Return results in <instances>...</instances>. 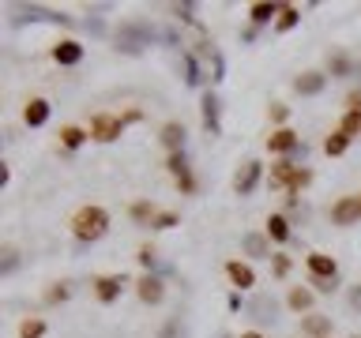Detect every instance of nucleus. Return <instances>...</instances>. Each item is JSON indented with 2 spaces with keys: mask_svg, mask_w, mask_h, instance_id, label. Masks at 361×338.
Listing matches in <instances>:
<instances>
[{
  "mask_svg": "<svg viewBox=\"0 0 361 338\" xmlns=\"http://www.w3.org/2000/svg\"><path fill=\"white\" fill-rule=\"evenodd\" d=\"M282 4H275V0H259V4H248V23L252 27H267V23L279 19Z\"/></svg>",
  "mask_w": 361,
  "mask_h": 338,
  "instance_id": "obj_20",
  "label": "nucleus"
},
{
  "mask_svg": "<svg viewBox=\"0 0 361 338\" xmlns=\"http://www.w3.org/2000/svg\"><path fill=\"white\" fill-rule=\"evenodd\" d=\"M331 222L335 225H357L361 222V196H338L331 203Z\"/></svg>",
  "mask_w": 361,
  "mask_h": 338,
  "instance_id": "obj_9",
  "label": "nucleus"
},
{
  "mask_svg": "<svg viewBox=\"0 0 361 338\" xmlns=\"http://www.w3.org/2000/svg\"><path fill=\"white\" fill-rule=\"evenodd\" d=\"M68 230H72V237H75V244H79V248L94 244V241H102V237L109 233V211H106V207H98V203H83V207L72 214Z\"/></svg>",
  "mask_w": 361,
  "mask_h": 338,
  "instance_id": "obj_1",
  "label": "nucleus"
},
{
  "mask_svg": "<svg viewBox=\"0 0 361 338\" xmlns=\"http://www.w3.org/2000/svg\"><path fill=\"white\" fill-rule=\"evenodd\" d=\"M293 173H298V165H293L290 158H279V162L271 165V177H267V184L275 188V192H290V184H293Z\"/></svg>",
  "mask_w": 361,
  "mask_h": 338,
  "instance_id": "obj_18",
  "label": "nucleus"
},
{
  "mask_svg": "<svg viewBox=\"0 0 361 338\" xmlns=\"http://www.w3.org/2000/svg\"><path fill=\"white\" fill-rule=\"evenodd\" d=\"M169 11H173L180 23H196V15H192V11H196V4H173Z\"/></svg>",
  "mask_w": 361,
  "mask_h": 338,
  "instance_id": "obj_41",
  "label": "nucleus"
},
{
  "mask_svg": "<svg viewBox=\"0 0 361 338\" xmlns=\"http://www.w3.org/2000/svg\"><path fill=\"white\" fill-rule=\"evenodd\" d=\"M128 218L135 222V225H154V218H158V207L151 199H135L132 207H128Z\"/></svg>",
  "mask_w": 361,
  "mask_h": 338,
  "instance_id": "obj_25",
  "label": "nucleus"
},
{
  "mask_svg": "<svg viewBox=\"0 0 361 338\" xmlns=\"http://www.w3.org/2000/svg\"><path fill=\"white\" fill-rule=\"evenodd\" d=\"M267 237H271V241H279V244L290 241L293 230H290V218H286V214H267Z\"/></svg>",
  "mask_w": 361,
  "mask_h": 338,
  "instance_id": "obj_26",
  "label": "nucleus"
},
{
  "mask_svg": "<svg viewBox=\"0 0 361 338\" xmlns=\"http://www.w3.org/2000/svg\"><path fill=\"white\" fill-rule=\"evenodd\" d=\"M324 87H327V72H320V68H309V72H301L298 79H293V90H298L301 98L324 94Z\"/></svg>",
  "mask_w": 361,
  "mask_h": 338,
  "instance_id": "obj_14",
  "label": "nucleus"
},
{
  "mask_svg": "<svg viewBox=\"0 0 361 338\" xmlns=\"http://www.w3.org/2000/svg\"><path fill=\"white\" fill-rule=\"evenodd\" d=\"M309 184H312V169L298 165V173H293V184H290L286 196H301V188H309Z\"/></svg>",
  "mask_w": 361,
  "mask_h": 338,
  "instance_id": "obj_36",
  "label": "nucleus"
},
{
  "mask_svg": "<svg viewBox=\"0 0 361 338\" xmlns=\"http://www.w3.org/2000/svg\"><path fill=\"white\" fill-rule=\"evenodd\" d=\"M56 135H61V146H64V151H79V146L90 139V132L79 128V124H61V132H56Z\"/></svg>",
  "mask_w": 361,
  "mask_h": 338,
  "instance_id": "obj_24",
  "label": "nucleus"
},
{
  "mask_svg": "<svg viewBox=\"0 0 361 338\" xmlns=\"http://www.w3.org/2000/svg\"><path fill=\"white\" fill-rule=\"evenodd\" d=\"M8 180H11V169H8L4 162H0V184H4V188H8Z\"/></svg>",
  "mask_w": 361,
  "mask_h": 338,
  "instance_id": "obj_46",
  "label": "nucleus"
},
{
  "mask_svg": "<svg viewBox=\"0 0 361 338\" xmlns=\"http://www.w3.org/2000/svg\"><path fill=\"white\" fill-rule=\"evenodd\" d=\"M267 113H271V120H275L279 128H286V120H290V106H282V101H271Z\"/></svg>",
  "mask_w": 361,
  "mask_h": 338,
  "instance_id": "obj_38",
  "label": "nucleus"
},
{
  "mask_svg": "<svg viewBox=\"0 0 361 338\" xmlns=\"http://www.w3.org/2000/svg\"><path fill=\"white\" fill-rule=\"evenodd\" d=\"M68 297H72V282H53V286L42 293L45 304H61V301H68Z\"/></svg>",
  "mask_w": 361,
  "mask_h": 338,
  "instance_id": "obj_32",
  "label": "nucleus"
},
{
  "mask_svg": "<svg viewBox=\"0 0 361 338\" xmlns=\"http://www.w3.org/2000/svg\"><path fill=\"white\" fill-rule=\"evenodd\" d=\"M177 331H180V320L173 315V320H166V327L158 331V338H177Z\"/></svg>",
  "mask_w": 361,
  "mask_h": 338,
  "instance_id": "obj_43",
  "label": "nucleus"
},
{
  "mask_svg": "<svg viewBox=\"0 0 361 338\" xmlns=\"http://www.w3.org/2000/svg\"><path fill=\"white\" fill-rule=\"evenodd\" d=\"M346 109H361V90H350L346 94Z\"/></svg>",
  "mask_w": 361,
  "mask_h": 338,
  "instance_id": "obj_44",
  "label": "nucleus"
},
{
  "mask_svg": "<svg viewBox=\"0 0 361 338\" xmlns=\"http://www.w3.org/2000/svg\"><path fill=\"white\" fill-rule=\"evenodd\" d=\"M166 169H169V173H173V180H177L180 173H188V169H192V165H188V154H185V151L169 154V158H166Z\"/></svg>",
  "mask_w": 361,
  "mask_h": 338,
  "instance_id": "obj_35",
  "label": "nucleus"
},
{
  "mask_svg": "<svg viewBox=\"0 0 361 338\" xmlns=\"http://www.w3.org/2000/svg\"><path fill=\"white\" fill-rule=\"evenodd\" d=\"M286 304H290V312H298V315L305 312V315H309L312 304H316V289H309V286H290Z\"/></svg>",
  "mask_w": 361,
  "mask_h": 338,
  "instance_id": "obj_21",
  "label": "nucleus"
},
{
  "mask_svg": "<svg viewBox=\"0 0 361 338\" xmlns=\"http://www.w3.org/2000/svg\"><path fill=\"white\" fill-rule=\"evenodd\" d=\"M173 184H177L180 196H196V177H192V169H188V173H180V177L173 180Z\"/></svg>",
  "mask_w": 361,
  "mask_h": 338,
  "instance_id": "obj_39",
  "label": "nucleus"
},
{
  "mask_svg": "<svg viewBox=\"0 0 361 338\" xmlns=\"http://www.w3.org/2000/svg\"><path fill=\"white\" fill-rule=\"evenodd\" d=\"M305 270H309V278L335 282L338 278V259L327 256V252H309V256H305Z\"/></svg>",
  "mask_w": 361,
  "mask_h": 338,
  "instance_id": "obj_6",
  "label": "nucleus"
},
{
  "mask_svg": "<svg viewBox=\"0 0 361 338\" xmlns=\"http://www.w3.org/2000/svg\"><path fill=\"white\" fill-rule=\"evenodd\" d=\"M271 270H275V278H286L290 275V256L275 252V256H271Z\"/></svg>",
  "mask_w": 361,
  "mask_h": 338,
  "instance_id": "obj_40",
  "label": "nucleus"
},
{
  "mask_svg": "<svg viewBox=\"0 0 361 338\" xmlns=\"http://www.w3.org/2000/svg\"><path fill=\"white\" fill-rule=\"evenodd\" d=\"M357 196H361V192H357Z\"/></svg>",
  "mask_w": 361,
  "mask_h": 338,
  "instance_id": "obj_49",
  "label": "nucleus"
},
{
  "mask_svg": "<svg viewBox=\"0 0 361 338\" xmlns=\"http://www.w3.org/2000/svg\"><path fill=\"white\" fill-rule=\"evenodd\" d=\"M158 38H166V34H158L147 19H128V23H121V27H117V34H113L117 49L128 53V56H140L147 45H154Z\"/></svg>",
  "mask_w": 361,
  "mask_h": 338,
  "instance_id": "obj_2",
  "label": "nucleus"
},
{
  "mask_svg": "<svg viewBox=\"0 0 361 338\" xmlns=\"http://www.w3.org/2000/svg\"><path fill=\"white\" fill-rule=\"evenodd\" d=\"M56 23V27H72V15H64V11H53V8H38V4H23L16 23Z\"/></svg>",
  "mask_w": 361,
  "mask_h": 338,
  "instance_id": "obj_8",
  "label": "nucleus"
},
{
  "mask_svg": "<svg viewBox=\"0 0 361 338\" xmlns=\"http://www.w3.org/2000/svg\"><path fill=\"white\" fill-rule=\"evenodd\" d=\"M271 237L267 233H245L241 237V248H245V256H252V259H271L275 252H271Z\"/></svg>",
  "mask_w": 361,
  "mask_h": 338,
  "instance_id": "obj_22",
  "label": "nucleus"
},
{
  "mask_svg": "<svg viewBox=\"0 0 361 338\" xmlns=\"http://www.w3.org/2000/svg\"><path fill=\"white\" fill-rule=\"evenodd\" d=\"M49 113H53V106L45 98H27V106H23V124H27V128H45V124H49Z\"/></svg>",
  "mask_w": 361,
  "mask_h": 338,
  "instance_id": "obj_17",
  "label": "nucleus"
},
{
  "mask_svg": "<svg viewBox=\"0 0 361 338\" xmlns=\"http://www.w3.org/2000/svg\"><path fill=\"white\" fill-rule=\"evenodd\" d=\"M301 334H305V338H331V315L309 312V315L301 320Z\"/></svg>",
  "mask_w": 361,
  "mask_h": 338,
  "instance_id": "obj_19",
  "label": "nucleus"
},
{
  "mask_svg": "<svg viewBox=\"0 0 361 338\" xmlns=\"http://www.w3.org/2000/svg\"><path fill=\"white\" fill-rule=\"evenodd\" d=\"M185 139H188V132H185V124H180V120H166L162 128H158V143H162L169 154L185 151Z\"/></svg>",
  "mask_w": 361,
  "mask_h": 338,
  "instance_id": "obj_16",
  "label": "nucleus"
},
{
  "mask_svg": "<svg viewBox=\"0 0 361 338\" xmlns=\"http://www.w3.org/2000/svg\"><path fill=\"white\" fill-rule=\"evenodd\" d=\"M346 151H350V135L335 128V132L324 139V154H327V158H338V154H346Z\"/></svg>",
  "mask_w": 361,
  "mask_h": 338,
  "instance_id": "obj_28",
  "label": "nucleus"
},
{
  "mask_svg": "<svg viewBox=\"0 0 361 338\" xmlns=\"http://www.w3.org/2000/svg\"><path fill=\"white\" fill-rule=\"evenodd\" d=\"M83 42H75V38H61V42H53V49H49V56L61 68H75V64H83Z\"/></svg>",
  "mask_w": 361,
  "mask_h": 338,
  "instance_id": "obj_10",
  "label": "nucleus"
},
{
  "mask_svg": "<svg viewBox=\"0 0 361 338\" xmlns=\"http://www.w3.org/2000/svg\"><path fill=\"white\" fill-rule=\"evenodd\" d=\"M301 23V8H293V4H282V11H279V19H275V30L279 34H290L293 27Z\"/></svg>",
  "mask_w": 361,
  "mask_h": 338,
  "instance_id": "obj_27",
  "label": "nucleus"
},
{
  "mask_svg": "<svg viewBox=\"0 0 361 338\" xmlns=\"http://www.w3.org/2000/svg\"><path fill=\"white\" fill-rule=\"evenodd\" d=\"M338 132H346L350 139H357L361 135V109H346L343 120H338Z\"/></svg>",
  "mask_w": 361,
  "mask_h": 338,
  "instance_id": "obj_31",
  "label": "nucleus"
},
{
  "mask_svg": "<svg viewBox=\"0 0 361 338\" xmlns=\"http://www.w3.org/2000/svg\"><path fill=\"white\" fill-rule=\"evenodd\" d=\"M346 301H350V308L361 312V282H354V286L346 289Z\"/></svg>",
  "mask_w": 361,
  "mask_h": 338,
  "instance_id": "obj_42",
  "label": "nucleus"
},
{
  "mask_svg": "<svg viewBox=\"0 0 361 338\" xmlns=\"http://www.w3.org/2000/svg\"><path fill=\"white\" fill-rule=\"evenodd\" d=\"M259 180H264V162H259V158H245L241 169L233 173V192L245 199V196H252V192L259 188Z\"/></svg>",
  "mask_w": 361,
  "mask_h": 338,
  "instance_id": "obj_4",
  "label": "nucleus"
},
{
  "mask_svg": "<svg viewBox=\"0 0 361 338\" xmlns=\"http://www.w3.org/2000/svg\"><path fill=\"white\" fill-rule=\"evenodd\" d=\"M226 278H230V286L237 289V293H245V289H252L256 286V270L248 267V263H241V259H226Z\"/></svg>",
  "mask_w": 361,
  "mask_h": 338,
  "instance_id": "obj_13",
  "label": "nucleus"
},
{
  "mask_svg": "<svg viewBox=\"0 0 361 338\" xmlns=\"http://www.w3.org/2000/svg\"><path fill=\"white\" fill-rule=\"evenodd\" d=\"M245 312L252 315L256 323H275V320H279V315H275L279 304H275V297H271V293H256V297L245 304Z\"/></svg>",
  "mask_w": 361,
  "mask_h": 338,
  "instance_id": "obj_15",
  "label": "nucleus"
},
{
  "mask_svg": "<svg viewBox=\"0 0 361 338\" xmlns=\"http://www.w3.org/2000/svg\"><path fill=\"white\" fill-rule=\"evenodd\" d=\"M132 286H135V297L143 304H162V297H166V282L158 275H140Z\"/></svg>",
  "mask_w": 361,
  "mask_h": 338,
  "instance_id": "obj_12",
  "label": "nucleus"
},
{
  "mask_svg": "<svg viewBox=\"0 0 361 338\" xmlns=\"http://www.w3.org/2000/svg\"><path fill=\"white\" fill-rule=\"evenodd\" d=\"M87 30H90V34H106V27H102V19H87Z\"/></svg>",
  "mask_w": 361,
  "mask_h": 338,
  "instance_id": "obj_45",
  "label": "nucleus"
},
{
  "mask_svg": "<svg viewBox=\"0 0 361 338\" xmlns=\"http://www.w3.org/2000/svg\"><path fill=\"white\" fill-rule=\"evenodd\" d=\"M241 338H264V334H259V331H245Z\"/></svg>",
  "mask_w": 361,
  "mask_h": 338,
  "instance_id": "obj_48",
  "label": "nucleus"
},
{
  "mask_svg": "<svg viewBox=\"0 0 361 338\" xmlns=\"http://www.w3.org/2000/svg\"><path fill=\"white\" fill-rule=\"evenodd\" d=\"M135 259H140L143 275H154V267H158V248H154V244H143L140 252H135Z\"/></svg>",
  "mask_w": 361,
  "mask_h": 338,
  "instance_id": "obj_34",
  "label": "nucleus"
},
{
  "mask_svg": "<svg viewBox=\"0 0 361 338\" xmlns=\"http://www.w3.org/2000/svg\"><path fill=\"white\" fill-rule=\"evenodd\" d=\"M267 151L275 154V158H290V154H298L301 151V135L293 132V128H275L267 135Z\"/></svg>",
  "mask_w": 361,
  "mask_h": 338,
  "instance_id": "obj_7",
  "label": "nucleus"
},
{
  "mask_svg": "<svg viewBox=\"0 0 361 338\" xmlns=\"http://www.w3.org/2000/svg\"><path fill=\"white\" fill-rule=\"evenodd\" d=\"M200 120H203V132L211 135H222V101L214 90H203V98H200Z\"/></svg>",
  "mask_w": 361,
  "mask_h": 338,
  "instance_id": "obj_5",
  "label": "nucleus"
},
{
  "mask_svg": "<svg viewBox=\"0 0 361 338\" xmlns=\"http://www.w3.org/2000/svg\"><path fill=\"white\" fill-rule=\"evenodd\" d=\"M19 270V248L16 244H0V275H16Z\"/></svg>",
  "mask_w": 361,
  "mask_h": 338,
  "instance_id": "obj_29",
  "label": "nucleus"
},
{
  "mask_svg": "<svg viewBox=\"0 0 361 338\" xmlns=\"http://www.w3.org/2000/svg\"><path fill=\"white\" fill-rule=\"evenodd\" d=\"M327 75H331V79H346V75H354V56L343 53V49L327 53Z\"/></svg>",
  "mask_w": 361,
  "mask_h": 338,
  "instance_id": "obj_23",
  "label": "nucleus"
},
{
  "mask_svg": "<svg viewBox=\"0 0 361 338\" xmlns=\"http://www.w3.org/2000/svg\"><path fill=\"white\" fill-rule=\"evenodd\" d=\"M177 222H180V214H177V211H158V218H154L151 230H173Z\"/></svg>",
  "mask_w": 361,
  "mask_h": 338,
  "instance_id": "obj_37",
  "label": "nucleus"
},
{
  "mask_svg": "<svg viewBox=\"0 0 361 338\" xmlns=\"http://www.w3.org/2000/svg\"><path fill=\"white\" fill-rule=\"evenodd\" d=\"M90 286H94V297L102 304H113L124 293V286H128V278H124V275H98Z\"/></svg>",
  "mask_w": 361,
  "mask_h": 338,
  "instance_id": "obj_11",
  "label": "nucleus"
},
{
  "mask_svg": "<svg viewBox=\"0 0 361 338\" xmlns=\"http://www.w3.org/2000/svg\"><path fill=\"white\" fill-rule=\"evenodd\" d=\"M45 331H49V327H45L42 315H27V320L19 323V338H45Z\"/></svg>",
  "mask_w": 361,
  "mask_h": 338,
  "instance_id": "obj_30",
  "label": "nucleus"
},
{
  "mask_svg": "<svg viewBox=\"0 0 361 338\" xmlns=\"http://www.w3.org/2000/svg\"><path fill=\"white\" fill-rule=\"evenodd\" d=\"M180 61H185V83H188V87H200V83H203V75H200L196 53H180Z\"/></svg>",
  "mask_w": 361,
  "mask_h": 338,
  "instance_id": "obj_33",
  "label": "nucleus"
},
{
  "mask_svg": "<svg viewBox=\"0 0 361 338\" xmlns=\"http://www.w3.org/2000/svg\"><path fill=\"white\" fill-rule=\"evenodd\" d=\"M237 308H241V293L233 289V293H230V312H237Z\"/></svg>",
  "mask_w": 361,
  "mask_h": 338,
  "instance_id": "obj_47",
  "label": "nucleus"
},
{
  "mask_svg": "<svg viewBox=\"0 0 361 338\" xmlns=\"http://www.w3.org/2000/svg\"><path fill=\"white\" fill-rule=\"evenodd\" d=\"M124 117H117V113H94L87 124V132H90V139L94 143H113V139H121L124 135Z\"/></svg>",
  "mask_w": 361,
  "mask_h": 338,
  "instance_id": "obj_3",
  "label": "nucleus"
}]
</instances>
